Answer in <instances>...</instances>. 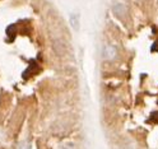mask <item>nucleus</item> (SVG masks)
<instances>
[{
	"label": "nucleus",
	"instance_id": "nucleus-1",
	"mask_svg": "<svg viewBox=\"0 0 158 149\" xmlns=\"http://www.w3.org/2000/svg\"><path fill=\"white\" fill-rule=\"evenodd\" d=\"M102 56L105 60H108V61H112L114 59H116L117 56V50L115 46L112 45H106L102 50Z\"/></svg>",
	"mask_w": 158,
	"mask_h": 149
},
{
	"label": "nucleus",
	"instance_id": "nucleus-2",
	"mask_svg": "<svg viewBox=\"0 0 158 149\" xmlns=\"http://www.w3.org/2000/svg\"><path fill=\"white\" fill-rule=\"evenodd\" d=\"M52 48H54L55 54L59 55V56H64V55L66 54V51H68L65 42L63 41V39H60V38L54 39V42H52Z\"/></svg>",
	"mask_w": 158,
	"mask_h": 149
},
{
	"label": "nucleus",
	"instance_id": "nucleus-3",
	"mask_svg": "<svg viewBox=\"0 0 158 149\" xmlns=\"http://www.w3.org/2000/svg\"><path fill=\"white\" fill-rule=\"evenodd\" d=\"M112 13L117 18H125L127 15V6L124 3H116L112 6Z\"/></svg>",
	"mask_w": 158,
	"mask_h": 149
},
{
	"label": "nucleus",
	"instance_id": "nucleus-4",
	"mask_svg": "<svg viewBox=\"0 0 158 149\" xmlns=\"http://www.w3.org/2000/svg\"><path fill=\"white\" fill-rule=\"evenodd\" d=\"M81 15H79L78 13H72L70 15H69V22H70V26L73 27L74 31H78L79 29V26H81Z\"/></svg>",
	"mask_w": 158,
	"mask_h": 149
},
{
	"label": "nucleus",
	"instance_id": "nucleus-5",
	"mask_svg": "<svg viewBox=\"0 0 158 149\" xmlns=\"http://www.w3.org/2000/svg\"><path fill=\"white\" fill-rule=\"evenodd\" d=\"M18 149H29V145L27 143H21L18 145Z\"/></svg>",
	"mask_w": 158,
	"mask_h": 149
},
{
	"label": "nucleus",
	"instance_id": "nucleus-6",
	"mask_svg": "<svg viewBox=\"0 0 158 149\" xmlns=\"http://www.w3.org/2000/svg\"><path fill=\"white\" fill-rule=\"evenodd\" d=\"M63 149H75V147L73 144H69V145H65Z\"/></svg>",
	"mask_w": 158,
	"mask_h": 149
}]
</instances>
